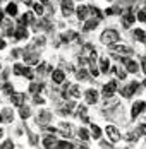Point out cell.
<instances>
[{"label": "cell", "mask_w": 146, "mask_h": 149, "mask_svg": "<svg viewBox=\"0 0 146 149\" xmlns=\"http://www.w3.org/2000/svg\"><path fill=\"white\" fill-rule=\"evenodd\" d=\"M119 40H120V36H119V33L115 29H105L100 34V41L103 45H115Z\"/></svg>", "instance_id": "cell-1"}, {"label": "cell", "mask_w": 146, "mask_h": 149, "mask_svg": "<svg viewBox=\"0 0 146 149\" xmlns=\"http://www.w3.org/2000/svg\"><path fill=\"white\" fill-rule=\"evenodd\" d=\"M115 91H117V81H110V82H107V84L103 86L102 94L105 98H112V96L115 94Z\"/></svg>", "instance_id": "cell-2"}, {"label": "cell", "mask_w": 146, "mask_h": 149, "mask_svg": "<svg viewBox=\"0 0 146 149\" xmlns=\"http://www.w3.org/2000/svg\"><path fill=\"white\" fill-rule=\"evenodd\" d=\"M138 88H139V82H136V81H132V82H129L124 89H122V96L124 98H131L132 94L138 91Z\"/></svg>", "instance_id": "cell-3"}, {"label": "cell", "mask_w": 146, "mask_h": 149, "mask_svg": "<svg viewBox=\"0 0 146 149\" xmlns=\"http://www.w3.org/2000/svg\"><path fill=\"white\" fill-rule=\"evenodd\" d=\"M122 63L126 65V69H127V72H131V74H136V72H139V63L138 62H134L131 58H122Z\"/></svg>", "instance_id": "cell-4"}, {"label": "cell", "mask_w": 146, "mask_h": 149, "mask_svg": "<svg viewBox=\"0 0 146 149\" xmlns=\"http://www.w3.org/2000/svg\"><path fill=\"white\" fill-rule=\"evenodd\" d=\"M145 108H146L145 101H136V103L132 104V108H131V117H132V118L139 117V115L143 113V110H145Z\"/></svg>", "instance_id": "cell-5"}, {"label": "cell", "mask_w": 146, "mask_h": 149, "mask_svg": "<svg viewBox=\"0 0 146 149\" xmlns=\"http://www.w3.org/2000/svg\"><path fill=\"white\" fill-rule=\"evenodd\" d=\"M107 134H108V137H110L112 142L120 141V132H119V129L114 127V125H107Z\"/></svg>", "instance_id": "cell-6"}, {"label": "cell", "mask_w": 146, "mask_h": 149, "mask_svg": "<svg viewBox=\"0 0 146 149\" xmlns=\"http://www.w3.org/2000/svg\"><path fill=\"white\" fill-rule=\"evenodd\" d=\"M84 96H86V103H89V104H95L98 101V98H100V94H98L96 89H88Z\"/></svg>", "instance_id": "cell-7"}, {"label": "cell", "mask_w": 146, "mask_h": 149, "mask_svg": "<svg viewBox=\"0 0 146 149\" xmlns=\"http://www.w3.org/2000/svg\"><path fill=\"white\" fill-rule=\"evenodd\" d=\"M62 14L65 17L72 14V0H62Z\"/></svg>", "instance_id": "cell-8"}, {"label": "cell", "mask_w": 146, "mask_h": 149, "mask_svg": "<svg viewBox=\"0 0 146 149\" xmlns=\"http://www.w3.org/2000/svg\"><path fill=\"white\" fill-rule=\"evenodd\" d=\"M50 120H52V115H50V111H41V113H40V115H38V118H36V122H38V123H40V125H46V123H48V122H50Z\"/></svg>", "instance_id": "cell-9"}, {"label": "cell", "mask_w": 146, "mask_h": 149, "mask_svg": "<svg viewBox=\"0 0 146 149\" xmlns=\"http://www.w3.org/2000/svg\"><path fill=\"white\" fill-rule=\"evenodd\" d=\"M12 120H14V111H12L11 108H4V110H2V122L11 123Z\"/></svg>", "instance_id": "cell-10"}, {"label": "cell", "mask_w": 146, "mask_h": 149, "mask_svg": "<svg viewBox=\"0 0 146 149\" xmlns=\"http://www.w3.org/2000/svg\"><path fill=\"white\" fill-rule=\"evenodd\" d=\"M2 31H4V34H7V36L14 34V26H12V22H11L9 19H5V21L2 22Z\"/></svg>", "instance_id": "cell-11"}, {"label": "cell", "mask_w": 146, "mask_h": 149, "mask_svg": "<svg viewBox=\"0 0 146 149\" xmlns=\"http://www.w3.org/2000/svg\"><path fill=\"white\" fill-rule=\"evenodd\" d=\"M89 12H91V9H89V7H86V5H81V7L77 9V17H79L81 21H86L88 15H89Z\"/></svg>", "instance_id": "cell-12"}, {"label": "cell", "mask_w": 146, "mask_h": 149, "mask_svg": "<svg viewBox=\"0 0 146 149\" xmlns=\"http://www.w3.org/2000/svg\"><path fill=\"white\" fill-rule=\"evenodd\" d=\"M14 38L15 40H24V38H28V29H24V26L21 24V26L14 31Z\"/></svg>", "instance_id": "cell-13"}, {"label": "cell", "mask_w": 146, "mask_h": 149, "mask_svg": "<svg viewBox=\"0 0 146 149\" xmlns=\"http://www.w3.org/2000/svg\"><path fill=\"white\" fill-rule=\"evenodd\" d=\"M58 129H60V132L65 135V137H71L72 134V129H71V123H67V122H62L60 125H58Z\"/></svg>", "instance_id": "cell-14"}, {"label": "cell", "mask_w": 146, "mask_h": 149, "mask_svg": "<svg viewBox=\"0 0 146 149\" xmlns=\"http://www.w3.org/2000/svg\"><path fill=\"white\" fill-rule=\"evenodd\" d=\"M24 60H26V63H31V65H34L36 62H38V53H34V52H28L26 55H24Z\"/></svg>", "instance_id": "cell-15"}, {"label": "cell", "mask_w": 146, "mask_h": 149, "mask_svg": "<svg viewBox=\"0 0 146 149\" xmlns=\"http://www.w3.org/2000/svg\"><path fill=\"white\" fill-rule=\"evenodd\" d=\"M96 26H98V19H86V22H84L83 29H84V31H93Z\"/></svg>", "instance_id": "cell-16"}, {"label": "cell", "mask_w": 146, "mask_h": 149, "mask_svg": "<svg viewBox=\"0 0 146 149\" xmlns=\"http://www.w3.org/2000/svg\"><path fill=\"white\" fill-rule=\"evenodd\" d=\"M134 21H136V17H134L131 12H126V14L122 15V24H124L126 28H127V26H131Z\"/></svg>", "instance_id": "cell-17"}, {"label": "cell", "mask_w": 146, "mask_h": 149, "mask_svg": "<svg viewBox=\"0 0 146 149\" xmlns=\"http://www.w3.org/2000/svg\"><path fill=\"white\" fill-rule=\"evenodd\" d=\"M24 100H26V96L22 94V93H17V94H12V103L17 104V106H22L24 104Z\"/></svg>", "instance_id": "cell-18"}, {"label": "cell", "mask_w": 146, "mask_h": 149, "mask_svg": "<svg viewBox=\"0 0 146 149\" xmlns=\"http://www.w3.org/2000/svg\"><path fill=\"white\" fill-rule=\"evenodd\" d=\"M100 69H102L103 74L110 72V60L107 58V57H102V60H100Z\"/></svg>", "instance_id": "cell-19"}, {"label": "cell", "mask_w": 146, "mask_h": 149, "mask_svg": "<svg viewBox=\"0 0 146 149\" xmlns=\"http://www.w3.org/2000/svg\"><path fill=\"white\" fill-rule=\"evenodd\" d=\"M52 79H53V82L60 84V82H64V79H65V74H64L62 70H55V72H53V75H52Z\"/></svg>", "instance_id": "cell-20"}, {"label": "cell", "mask_w": 146, "mask_h": 149, "mask_svg": "<svg viewBox=\"0 0 146 149\" xmlns=\"http://www.w3.org/2000/svg\"><path fill=\"white\" fill-rule=\"evenodd\" d=\"M19 22L24 26V24H33L34 22V17H33V14H24L21 19H19Z\"/></svg>", "instance_id": "cell-21"}, {"label": "cell", "mask_w": 146, "mask_h": 149, "mask_svg": "<svg viewBox=\"0 0 146 149\" xmlns=\"http://www.w3.org/2000/svg\"><path fill=\"white\" fill-rule=\"evenodd\" d=\"M43 144L46 148H53V146H57V142H55V137L53 135H46L43 139Z\"/></svg>", "instance_id": "cell-22"}, {"label": "cell", "mask_w": 146, "mask_h": 149, "mask_svg": "<svg viewBox=\"0 0 146 149\" xmlns=\"http://www.w3.org/2000/svg\"><path fill=\"white\" fill-rule=\"evenodd\" d=\"M134 38L138 41H146V33L145 29H134Z\"/></svg>", "instance_id": "cell-23"}, {"label": "cell", "mask_w": 146, "mask_h": 149, "mask_svg": "<svg viewBox=\"0 0 146 149\" xmlns=\"http://www.w3.org/2000/svg\"><path fill=\"white\" fill-rule=\"evenodd\" d=\"M69 94H71V98H79V96H81V91H79V88H77L76 84H72V86L69 88Z\"/></svg>", "instance_id": "cell-24"}, {"label": "cell", "mask_w": 146, "mask_h": 149, "mask_svg": "<svg viewBox=\"0 0 146 149\" xmlns=\"http://www.w3.org/2000/svg\"><path fill=\"white\" fill-rule=\"evenodd\" d=\"M91 134L95 139H100L102 137V129L98 127V125H91Z\"/></svg>", "instance_id": "cell-25"}, {"label": "cell", "mask_w": 146, "mask_h": 149, "mask_svg": "<svg viewBox=\"0 0 146 149\" xmlns=\"http://www.w3.org/2000/svg\"><path fill=\"white\" fill-rule=\"evenodd\" d=\"M5 10H7L9 15H17V5H15V3H9Z\"/></svg>", "instance_id": "cell-26"}, {"label": "cell", "mask_w": 146, "mask_h": 149, "mask_svg": "<svg viewBox=\"0 0 146 149\" xmlns=\"http://www.w3.org/2000/svg\"><path fill=\"white\" fill-rule=\"evenodd\" d=\"M76 77H77L79 81H84V79H88V70H86V69H79V70L76 72Z\"/></svg>", "instance_id": "cell-27"}, {"label": "cell", "mask_w": 146, "mask_h": 149, "mask_svg": "<svg viewBox=\"0 0 146 149\" xmlns=\"http://www.w3.org/2000/svg\"><path fill=\"white\" fill-rule=\"evenodd\" d=\"M77 134H79V137H81V141H88V139H89V132H88L84 127H81V129L77 130Z\"/></svg>", "instance_id": "cell-28"}, {"label": "cell", "mask_w": 146, "mask_h": 149, "mask_svg": "<svg viewBox=\"0 0 146 149\" xmlns=\"http://www.w3.org/2000/svg\"><path fill=\"white\" fill-rule=\"evenodd\" d=\"M19 115H21V118H29L31 117V110H29L28 106H22L21 111H19Z\"/></svg>", "instance_id": "cell-29"}, {"label": "cell", "mask_w": 146, "mask_h": 149, "mask_svg": "<svg viewBox=\"0 0 146 149\" xmlns=\"http://www.w3.org/2000/svg\"><path fill=\"white\" fill-rule=\"evenodd\" d=\"M48 70H52V65H48V63H41V65L38 67V74H45V72H48Z\"/></svg>", "instance_id": "cell-30"}, {"label": "cell", "mask_w": 146, "mask_h": 149, "mask_svg": "<svg viewBox=\"0 0 146 149\" xmlns=\"http://www.w3.org/2000/svg\"><path fill=\"white\" fill-rule=\"evenodd\" d=\"M136 19L139 21V22H146V10L143 9V10H139L138 14H136Z\"/></svg>", "instance_id": "cell-31"}, {"label": "cell", "mask_w": 146, "mask_h": 149, "mask_svg": "<svg viewBox=\"0 0 146 149\" xmlns=\"http://www.w3.org/2000/svg\"><path fill=\"white\" fill-rule=\"evenodd\" d=\"M136 132H138V135H146V123H139Z\"/></svg>", "instance_id": "cell-32"}, {"label": "cell", "mask_w": 146, "mask_h": 149, "mask_svg": "<svg viewBox=\"0 0 146 149\" xmlns=\"http://www.w3.org/2000/svg\"><path fill=\"white\" fill-rule=\"evenodd\" d=\"M2 91H4V94H14V89H12V84H5L4 88H2Z\"/></svg>", "instance_id": "cell-33"}, {"label": "cell", "mask_w": 146, "mask_h": 149, "mask_svg": "<svg viewBox=\"0 0 146 149\" xmlns=\"http://www.w3.org/2000/svg\"><path fill=\"white\" fill-rule=\"evenodd\" d=\"M14 74L15 75H22V74H24V67H22V65H19V63H15V65H14Z\"/></svg>", "instance_id": "cell-34"}, {"label": "cell", "mask_w": 146, "mask_h": 149, "mask_svg": "<svg viewBox=\"0 0 146 149\" xmlns=\"http://www.w3.org/2000/svg\"><path fill=\"white\" fill-rule=\"evenodd\" d=\"M43 89V84H31L29 86V91L31 93H38V91H41Z\"/></svg>", "instance_id": "cell-35"}, {"label": "cell", "mask_w": 146, "mask_h": 149, "mask_svg": "<svg viewBox=\"0 0 146 149\" xmlns=\"http://www.w3.org/2000/svg\"><path fill=\"white\" fill-rule=\"evenodd\" d=\"M115 74H117V77H119V79H126V77H127V72H126V70L117 69V67H115Z\"/></svg>", "instance_id": "cell-36"}, {"label": "cell", "mask_w": 146, "mask_h": 149, "mask_svg": "<svg viewBox=\"0 0 146 149\" xmlns=\"http://www.w3.org/2000/svg\"><path fill=\"white\" fill-rule=\"evenodd\" d=\"M22 75H26L28 79H33V77H34V72L31 70V67H26V69H24V74H22Z\"/></svg>", "instance_id": "cell-37"}, {"label": "cell", "mask_w": 146, "mask_h": 149, "mask_svg": "<svg viewBox=\"0 0 146 149\" xmlns=\"http://www.w3.org/2000/svg\"><path fill=\"white\" fill-rule=\"evenodd\" d=\"M29 144H31V146H36V144H38V137L34 134H29Z\"/></svg>", "instance_id": "cell-38"}, {"label": "cell", "mask_w": 146, "mask_h": 149, "mask_svg": "<svg viewBox=\"0 0 146 149\" xmlns=\"http://www.w3.org/2000/svg\"><path fill=\"white\" fill-rule=\"evenodd\" d=\"M57 148H72V144L65 142V141H60V142H57Z\"/></svg>", "instance_id": "cell-39"}, {"label": "cell", "mask_w": 146, "mask_h": 149, "mask_svg": "<svg viewBox=\"0 0 146 149\" xmlns=\"http://www.w3.org/2000/svg\"><path fill=\"white\" fill-rule=\"evenodd\" d=\"M34 45L36 46H43L45 45V38H36V40H34Z\"/></svg>", "instance_id": "cell-40"}, {"label": "cell", "mask_w": 146, "mask_h": 149, "mask_svg": "<svg viewBox=\"0 0 146 149\" xmlns=\"http://www.w3.org/2000/svg\"><path fill=\"white\" fill-rule=\"evenodd\" d=\"M34 10H36V14H43V5L36 3V5H34Z\"/></svg>", "instance_id": "cell-41"}, {"label": "cell", "mask_w": 146, "mask_h": 149, "mask_svg": "<svg viewBox=\"0 0 146 149\" xmlns=\"http://www.w3.org/2000/svg\"><path fill=\"white\" fill-rule=\"evenodd\" d=\"M34 103H36V104H43L45 100L41 98V96H38V94H36V96H34Z\"/></svg>", "instance_id": "cell-42"}, {"label": "cell", "mask_w": 146, "mask_h": 149, "mask_svg": "<svg viewBox=\"0 0 146 149\" xmlns=\"http://www.w3.org/2000/svg\"><path fill=\"white\" fill-rule=\"evenodd\" d=\"M2 148H14V142H12V141H5V142L2 144Z\"/></svg>", "instance_id": "cell-43"}, {"label": "cell", "mask_w": 146, "mask_h": 149, "mask_svg": "<svg viewBox=\"0 0 146 149\" xmlns=\"http://www.w3.org/2000/svg\"><path fill=\"white\" fill-rule=\"evenodd\" d=\"M141 67H143V72L146 74V57H143V58H141Z\"/></svg>", "instance_id": "cell-44"}, {"label": "cell", "mask_w": 146, "mask_h": 149, "mask_svg": "<svg viewBox=\"0 0 146 149\" xmlns=\"http://www.w3.org/2000/svg\"><path fill=\"white\" fill-rule=\"evenodd\" d=\"M5 46H7V43H5V40H4V38H0V50H4Z\"/></svg>", "instance_id": "cell-45"}, {"label": "cell", "mask_w": 146, "mask_h": 149, "mask_svg": "<svg viewBox=\"0 0 146 149\" xmlns=\"http://www.w3.org/2000/svg\"><path fill=\"white\" fill-rule=\"evenodd\" d=\"M19 55H21V50H12V57H14V58H17Z\"/></svg>", "instance_id": "cell-46"}, {"label": "cell", "mask_w": 146, "mask_h": 149, "mask_svg": "<svg viewBox=\"0 0 146 149\" xmlns=\"http://www.w3.org/2000/svg\"><path fill=\"white\" fill-rule=\"evenodd\" d=\"M22 2H24L26 5H31V2H33V0H22Z\"/></svg>", "instance_id": "cell-47"}, {"label": "cell", "mask_w": 146, "mask_h": 149, "mask_svg": "<svg viewBox=\"0 0 146 149\" xmlns=\"http://www.w3.org/2000/svg\"><path fill=\"white\" fill-rule=\"evenodd\" d=\"M0 137H4V129L0 127Z\"/></svg>", "instance_id": "cell-48"}, {"label": "cell", "mask_w": 146, "mask_h": 149, "mask_svg": "<svg viewBox=\"0 0 146 149\" xmlns=\"http://www.w3.org/2000/svg\"><path fill=\"white\" fill-rule=\"evenodd\" d=\"M40 2H41V3H48V2H50V0H40Z\"/></svg>", "instance_id": "cell-49"}, {"label": "cell", "mask_w": 146, "mask_h": 149, "mask_svg": "<svg viewBox=\"0 0 146 149\" xmlns=\"http://www.w3.org/2000/svg\"><path fill=\"white\" fill-rule=\"evenodd\" d=\"M2 17H4V12H2V10H0V21H2Z\"/></svg>", "instance_id": "cell-50"}, {"label": "cell", "mask_w": 146, "mask_h": 149, "mask_svg": "<svg viewBox=\"0 0 146 149\" xmlns=\"http://www.w3.org/2000/svg\"><path fill=\"white\" fill-rule=\"evenodd\" d=\"M143 84H145V88H146V79H145V82H143Z\"/></svg>", "instance_id": "cell-51"}, {"label": "cell", "mask_w": 146, "mask_h": 149, "mask_svg": "<svg viewBox=\"0 0 146 149\" xmlns=\"http://www.w3.org/2000/svg\"><path fill=\"white\" fill-rule=\"evenodd\" d=\"M0 122H2V115H0Z\"/></svg>", "instance_id": "cell-52"}, {"label": "cell", "mask_w": 146, "mask_h": 149, "mask_svg": "<svg viewBox=\"0 0 146 149\" xmlns=\"http://www.w3.org/2000/svg\"><path fill=\"white\" fill-rule=\"evenodd\" d=\"M0 2H2V0H0Z\"/></svg>", "instance_id": "cell-53"}]
</instances>
